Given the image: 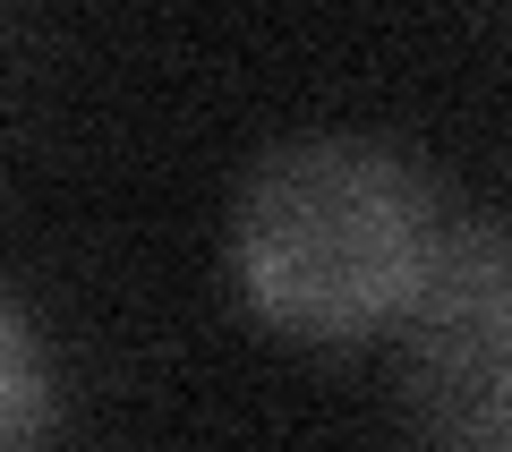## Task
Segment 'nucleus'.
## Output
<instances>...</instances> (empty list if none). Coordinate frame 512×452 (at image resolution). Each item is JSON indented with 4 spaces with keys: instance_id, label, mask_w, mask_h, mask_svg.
Segmentation results:
<instances>
[{
    "instance_id": "obj_3",
    "label": "nucleus",
    "mask_w": 512,
    "mask_h": 452,
    "mask_svg": "<svg viewBox=\"0 0 512 452\" xmlns=\"http://www.w3.org/2000/svg\"><path fill=\"white\" fill-rule=\"evenodd\" d=\"M60 393H52V359H43V333L35 316L0 290V444H35L52 435Z\"/></svg>"
},
{
    "instance_id": "obj_1",
    "label": "nucleus",
    "mask_w": 512,
    "mask_h": 452,
    "mask_svg": "<svg viewBox=\"0 0 512 452\" xmlns=\"http://www.w3.org/2000/svg\"><path fill=\"white\" fill-rule=\"evenodd\" d=\"M444 248V197L419 154L367 128L265 145L231 205V282L282 342H384Z\"/></svg>"
},
{
    "instance_id": "obj_2",
    "label": "nucleus",
    "mask_w": 512,
    "mask_h": 452,
    "mask_svg": "<svg viewBox=\"0 0 512 452\" xmlns=\"http://www.w3.org/2000/svg\"><path fill=\"white\" fill-rule=\"evenodd\" d=\"M393 401L436 444L512 452V214L444 222L436 265L393 325Z\"/></svg>"
}]
</instances>
